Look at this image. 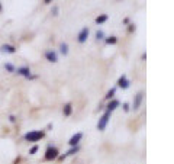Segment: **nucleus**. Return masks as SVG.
Wrapping results in <instances>:
<instances>
[{
	"label": "nucleus",
	"mask_w": 174,
	"mask_h": 164,
	"mask_svg": "<svg viewBox=\"0 0 174 164\" xmlns=\"http://www.w3.org/2000/svg\"><path fill=\"white\" fill-rule=\"evenodd\" d=\"M42 136H44V132H42V131H31V132H28V134L25 135V139L29 141V142H36V141H39Z\"/></svg>",
	"instance_id": "nucleus-1"
},
{
	"label": "nucleus",
	"mask_w": 174,
	"mask_h": 164,
	"mask_svg": "<svg viewBox=\"0 0 174 164\" xmlns=\"http://www.w3.org/2000/svg\"><path fill=\"white\" fill-rule=\"evenodd\" d=\"M109 119H110V112H105V115L99 119V122H97V129L99 131H105V128H106V125H108V122H109Z\"/></svg>",
	"instance_id": "nucleus-2"
},
{
	"label": "nucleus",
	"mask_w": 174,
	"mask_h": 164,
	"mask_svg": "<svg viewBox=\"0 0 174 164\" xmlns=\"http://www.w3.org/2000/svg\"><path fill=\"white\" fill-rule=\"evenodd\" d=\"M58 157V150L55 147H48L47 148V152H45V160L47 161H52Z\"/></svg>",
	"instance_id": "nucleus-3"
},
{
	"label": "nucleus",
	"mask_w": 174,
	"mask_h": 164,
	"mask_svg": "<svg viewBox=\"0 0 174 164\" xmlns=\"http://www.w3.org/2000/svg\"><path fill=\"white\" fill-rule=\"evenodd\" d=\"M87 37H89V28H83L81 31H80V34H78V42L80 44H84L86 41H87Z\"/></svg>",
	"instance_id": "nucleus-4"
},
{
	"label": "nucleus",
	"mask_w": 174,
	"mask_h": 164,
	"mask_svg": "<svg viewBox=\"0 0 174 164\" xmlns=\"http://www.w3.org/2000/svg\"><path fill=\"white\" fill-rule=\"evenodd\" d=\"M81 138H83V134H81V132H77L75 135H73V136L70 138V141H68V144H70L71 147H75V145L78 144V141H80Z\"/></svg>",
	"instance_id": "nucleus-5"
},
{
	"label": "nucleus",
	"mask_w": 174,
	"mask_h": 164,
	"mask_svg": "<svg viewBox=\"0 0 174 164\" xmlns=\"http://www.w3.org/2000/svg\"><path fill=\"white\" fill-rule=\"evenodd\" d=\"M118 86L121 87V89H128L129 87V80L126 79V76L123 74L119 80H118Z\"/></svg>",
	"instance_id": "nucleus-6"
},
{
	"label": "nucleus",
	"mask_w": 174,
	"mask_h": 164,
	"mask_svg": "<svg viewBox=\"0 0 174 164\" xmlns=\"http://www.w3.org/2000/svg\"><path fill=\"white\" fill-rule=\"evenodd\" d=\"M142 99H144V93H142V92H139V93L135 96V100H134V110H136V109L141 106Z\"/></svg>",
	"instance_id": "nucleus-7"
},
{
	"label": "nucleus",
	"mask_w": 174,
	"mask_h": 164,
	"mask_svg": "<svg viewBox=\"0 0 174 164\" xmlns=\"http://www.w3.org/2000/svg\"><path fill=\"white\" fill-rule=\"evenodd\" d=\"M45 57H47V60H48L49 63H57V61H58L57 54H55L54 51H47V52H45Z\"/></svg>",
	"instance_id": "nucleus-8"
},
{
	"label": "nucleus",
	"mask_w": 174,
	"mask_h": 164,
	"mask_svg": "<svg viewBox=\"0 0 174 164\" xmlns=\"http://www.w3.org/2000/svg\"><path fill=\"white\" fill-rule=\"evenodd\" d=\"M0 51L2 52H9V54H15L16 52V48L13 45H2V48H0Z\"/></svg>",
	"instance_id": "nucleus-9"
},
{
	"label": "nucleus",
	"mask_w": 174,
	"mask_h": 164,
	"mask_svg": "<svg viewBox=\"0 0 174 164\" xmlns=\"http://www.w3.org/2000/svg\"><path fill=\"white\" fill-rule=\"evenodd\" d=\"M18 74H21V76H25V77H31V68L29 67H21V68H18Z\"/></svg>",
	"instance_id": "nucleus-10"
},
{
	"label": "nucleus",
	"mask_w": 174,
	"mask_h": 164,
	"mask_svg": "<svg viewBox=\"0 0 174 164\" xmlns=\"http://www.w3.org/2000/svg\"><path fill=\"white\" fill-rule=\"evenodd\" d=\"M118 106H119V102H118V100H112V102L108 105V112H112V110H115Z\"/></svg>",
	"instance_id": "nucleus-11"
},
{
	"label": "nucleus",
	"mask_w": 174,
	"mask_h": 164,
	"mask_svg": "<svg viewBox=\"0 0 174 164\" xmlns=\"http://www.w3.org/2000/svg\"><path fill=\"white\" fill-rule=\"evenodd\" d=\"M106 21H108V15H100V16L96 18V23H97V25H102V23H105Z\"/></svg>",
	"instance_id": "nucleus-12"
},
{
	"label": "nucleus",
	"mask_w": 174,
	"mask_h": 164,
	"mask_svg": "<svg viewBox=\"0 0 174 164\" xmlns=\"http://www.w3.org/2000/svg\"><path fill=\"white\" fill-rule=\"evenodd\" d=\"M60 51H61V54L67 55V54H68V45H67L65 42H62V44L60 45Z\"/></svg>",
	"instance_id": "nucleus-13"
},
{
	"label": "nucleus",
	"mask_w": 174,
	"mask_h": 164,
	"mask_svg": "<svg viewBox=\"0 0 174 164\" xmlns=\"http://www.w3.org/2000/svg\"><path fill=\"white\" fill-rule=\"evenodd\" d=\"M71 109H73V107H71V103H67V105L64 106V115H65V116H70V115H71Z\"/></svg>",
	"instance_id": "nucleus-14"
},
{
	"label": "nucleus",
	"mask_w": 174,
	"mask_h": 164,
	"mask_svg": "<svg viewBox=\"0 0 174 164\" xmlns=\"http://www.w3.org/2000/svg\"><path fill=\"white\" fill-rule=\"evenodd\" d=\"M5 68H6L9 73H13V71H15V67H13L10 63H6V64H5Z\"/></svg>",
	"instance_id": "nucleus-15"
},
{
	"label": "nucleus",
	"mask_w": 174,
	"mask_h": 164,
	"mask_svg": "<svg viewBox=\"0 0 174 164\" xmlns=\"http://www.w3.org/2000/svg\"><path fill=\"white\" fill-rule=\"evenodd\" d=\"M77 151H78V147L75 145V147H73V148H71V150H70L67 154H64V155H65V157H67V155H73V154H75Z\"/></svg>",
	"instance_id": "nucleus-16"
},
{
	"label": "nucleus",
	"mask_w": 174,
	"mask_h": 164,
	"mask_svg": "<svg viewBox=\"0 0 174 164\" xmlns=\"http://www.w3.org/2000/svg\"><path fill=\"white\" fill-rule=\"evenodd\" d=\"M115 92H116V89H115V87H113V89H110V90L108 92V94H106V99H110V97H113Z\"/></svg>",
	"instance_id": "nucleus-17"
},
{
	"label": "nucleus",
	"mask_w": 174,
	"mask_h": 164,
	"mask_svg": "<svg viewBox=\"0 0 174 164\" xmlns=\"http://www.w3.org/2000/svg\"><path fill=\"white\" fill-rule=\"evenodd\" d=\"M96 38H97V41H99V39H103V38H105V34H103L102 31H97V32H96Z\"/></svg>",
	"instance_id": "nucleus-18"
},
{
	"label": "nucleus",
	"mask_w": 174,
	"mask_h": 164,
	"mask_svg": "<svg viewBox=\"0 0 174 164\" xmlns=\"http://www.w3.org/2000/svg\"><path fill=\"white\" fill-rule=\"evenodd\" d=\"M118 42V39L115 38V37H112V38H108L106 39V44H116Z\"/></svg>",
	"instance_id": "nucleus-19"
},
{
	"label": "nucleus",
	"mask_w": 174,
	"mask_h": 164,
	"mask_svg": "<svg viewBox=\"0 0 174 164\" xmlns=\"http://www.w3.org/2000/svg\"><path fill=\"white\" fill-rule=\"evenodd\" d=\"M52 15H54V16L58 15V8H57V6H54V9H52Z\"/></svg>",
	"instance_id": "nucleus-20"
},
{
	"label": "nucleus",
	"mask_w": 174,
	"mask_h": 164,
	"mask_svg": "<svg viewBox=\"0 0 174 164\" xmlns=\"http://www.w3.org/2000/svg\"><path fill=\"white\" fill-rule=\"evenodd\" d=\"M36 151H38V147L35 145V147H32V148H31V151H29V152H31V154H35Z\"/></svg>",
	"instance_id": "nucleus-21"
},
{
	"label": "nucleus",
	"mask_w": 174,
	"mask_h": 164,
	"mask_svg": "<svg viewBox=\"0 0 174 164\" xmlns=\"http://www.w3.org/2000/svg\"><path fill=\"white\" fill-rule=\"evenodd\" d=\"M123 109H125V112H128V110H129V105H128V103H123Z\"/></svg>",
	"instance_id": "nucleus-22"
},
{
	"label": "nucleus",
	"mask_w": 174,
	"mask_h": 164,
	"mask_svg": "<svg viewBox=\"0 0 174 164\" xmlns=\"http://www.w3.org/2000/svg\"><path fill=\"white\" fill-rule=\"evenodd\" d=\"M51 2H52V0H44V3H45V5H49Z\"/></svg>",
	"instance_id": "nucleus-23"
}]
</instances>
